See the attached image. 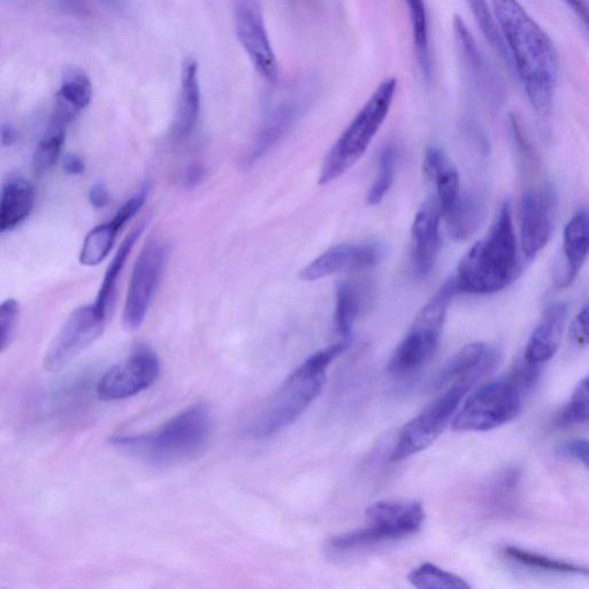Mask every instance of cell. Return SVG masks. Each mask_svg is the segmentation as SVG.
<instances>
[{"mask_svg": "<svg viewBox=\"0 0 589 589\" xmlns=\"http://www.w3.org/2000/svg\"><path fill=\"white\" fill-rule=\"evenodd\" d=\"M91 98L93 86L88 75L80 70L68 71L57 94L52 120L67 127L86 109Z\"/></svg>", "mask_w": 589, "mask_h": 589, "instance_id": "603a6c76", "label": "cell"}, {"mask_svg": "<svg viewBox=\"0 0 589 589\" xmlns=\"http://www.w3.org/2000/svg\"><path fill=\"white\" fill-rule=\"evenodd\" d=\"M18 140V132L11 125H4L0 128V143L4 147H11Z\"/></svg>", "mask_w": 589, "mask_h": 589, "instance_id": "bcb514c9", "label": "cell"}, {"mask_svg": "<svg viewBox=\"0 0 589 589\" xmlns=\"http://www.w3.org/2000/svg\"><path fill=\"white\" fill-rule=\"evenodd\" d=\"M412 586L425 589H469L470 584L454 575L442 570L432 563H424L413 569L408 576Z\"/></svg>", "mask_w": 589, "mask_h": 589, "instance_id": "d6a6232c", "label": "cell"}, {"mask_svg": "<svg viewBox=\"0 0 589 589\" xmlns=\"http://www.w3.org/2000/svg\"><path fill=\"white\" fill-rule=\"evenodd\" d=\"M453 33L458 56H460L465 70L472 79L481 81L487 78L485 63L480 50L461 15H454Z\"/></svg>", "mask_w": 589, "mask_h": 589, "instance_id": "f1b7e54d", "label": "cell"}, {"mask_svg": "<svg viewBox=\"0 0 589 589\" xmlns=\"http://www.w3.org/2000/svg\"><path fill=\"white\" fill-rule=\"evenodd\" d=\"M367 298V289L355 282L343 281L336 288L335 328L343 339H349Z\"/></svg>", "mask_w": 589, "mask_h": 589, "instance_id": "d4e9b609", "label": "cell"}, {"mask_svg": "<svg viewBox=\"0 0 589 589\" xmlns=\"http://www.w3.org/2000/svg\"><path fill=\"white\" fill-rule=\"evenodd\" d=\"M485 205L473 194H461L454 209L446 217L449 232L458 240L468 239L477 231L484 218Z\"/></svg>", "mask_w": 589, "mask_h": 589, "instance_id": "4316f807", "label": "cell"}, {"mask_svg": "<svg viewBox=\"0 0 589 589\" xmlns=\"http://www.w3.org/2000/svg\"><path fill=\"white\" fill-rule=\"evenodd\" d=\"M588 378L579 382L571 400L565 405L560 415L557 416L558 427H570L588 422Z\"/></svg>", "mask_w": 589, "mask_h": 589, "instance_id": "d590c367", "label": "cell"}, {"mask_svg": "<svg viewBox=\"0 0 589 589\" xmlns=\"http://www.w3.org/2000/svg\"><path fill=\"white\" fill-rule=\"evenodd\" d=\"M204 177V168L201 164H191L186 172V182L188 187H195Z\"/></svg>", "mask_w": 589, "mask_h": 589, "instance_id": "ee69618b", "label": "cell"}, {"mask_svg": "<svg viewBox=\"0 0 589 589\" xmlns=\"http://www.w3.org/2000/svg\"><path fill=\"white\" fill-rule=\"evenodd\" d=\"M384 256L377 243L339 244L313 260L300 272L305 281H317L334 274L361 271L376 266Z\"/></svg>", "mask_w": 589, "mask_h": 589, "instance_id": "9a60e30c", "label": "cell"}, {"mask_svg": "<svg viewBox=\"0 0 589 589\" xmlns=\"http://www.w3.org/2000/svg\"><path fill=\"white\" fill-rule=\"evenodd\" d=\"M471 387L454 385L402 427L390 461L401 462L430 447L439 438Z\"/></svg>", "mask_w": 589, "mask_h": 589, "instance_id": "9c48e42d", "label": "cell"}, {"mask_svg": "<svg viewBox=\"0 0 589 589\" xmlns=\"http://www.w3.org/2000/svg\"><path fill=\"white\" fill-rule=\"evenodd\" d=\"M588 213L581 210L566 225L563 237L564 272L556 280L557 286L571 285L586 262L588 256Z\"/></svg>", "mask_w": 589, "mask_h": 589, "instance_id": "7402d4cb", "label": "cell"}, {"mask_svg": "<svg viewBox=\"0 0 589 589\" xmlns=\"http://www.w3.org/2000/svg\"><path fill=\"white\" fill-rule=\"evenodd\" d=\"M19 317V305L15 300L0 304V354L10 346Z\"/></svg>", "mask_w": 589, "mask_h": 589, "instance_id": "74e56055", "label": "cell"}, {"mask_svg": "<svg viewBox=\"0 0 589 589\" xmlns=\"http://www.w3.org/2000/svg\"><path fill=\"white\" fill-rule=\"evenodd\" d=\"M61 6L73 14H86L88 11V0H59Z\"/></svg>", "mask_w": 589, "mask_h": 589, "instance_id": "f6af8a7d", "label": "cell"}, {"mask_svg": "<svg viewBox=\"0 0 589 589\" xmlns=\"http://www.w3.org/2000/svg\"><path fill=\"white\" fill-rule=\"evenodd\" d=\"M497 359L496 350L483 342L468 344L449 358L433 382V389L454 385L472 387L492 369Z\"/></svg>", "mask_w": 589, "mask_h": 589, "instance_id": "2e32d148", "label": "cell"}, {"mask_svg": "<svg viewBox=\"0 0 589 589\" xmlns=\"http://www.w3.org/2000/svg\"><path fill=\"white\" fill-rule=\"evenodd\" d=\"M517 271V237L511 204L504 202L487 235L474 244L458 265L454 287L457 294H494L508 287Z\"/></svg>", "mask_w": 589, "mask_h": 589, "instance_id": "3957f363", "label": "cell"}, {"mask_svg": "<svg viewBox=\"0 0 589 589\" xmlns=\"http://www.w3.org/2000/svg\"><path fill=\"white\" fill-rule=\"evenodd\" d=\"M167 259L166 244L159 239L145 243L137 258L124 309V325L127 330H137L147 317L152 298L162 278Z\"/></svg>", "mask_w": 589, "mask_h": 589, "instance_id": "30bf717a", "label": "cell"}, {"mask_svg": "<svg viewBox=\"0 0 589 589\" xmlns=\"http://www.w3.org/2000/svg\"><path fill=\"white\" fill-rule=\"evenodd\" d=\"M424 171L435 182L438 191L436 202L439 204L442 218L446 217L462 194L460 175L446 152L436 147L426 150Z\"/></svg>", "mask_w": 589, "mask_h": 589, "instance_id": "44dd1931", "label": "cell"}, {"mask_svg": "<svg viewBox=\"0 0 589 589\" xmlns=\"http://www.w3.org/2000/svg\"><path fill=\"white\" fill-rule=\"evenodd\" d=\"M94 304L76 309L53 339L44 356V369L59 372L102 335L106 323Z\"/></svg>", "mask_w": 589, "mask_h": 589, "instance_id": "8fae6325", "label": "cell"}, {"mask_svg": "<svg viewBox=\"0 0 589 589\" xmlns=\"http://www.w3.org/2000/svg\"><path fill=\"white\" fill-rule=\"evenodd\" d=\"M118 233L119 229L112 221L94 228L84 239L80 263L84 266L101 264L110 254Z\"/></svg>", "mask_w": 589, "mask_h": 589, "instance_id": "4dcf8cb0", "label": "cell"}, {"mask_svg": "<svg viewBox=\"0 0 589 589\" xmlns=\"http://www.w3.org/2000/svg\"><path fill=\"white\" fill-rule=\"evenodd\" d=\"M89 202L94 206L95 209L98 210L104 209L105 206L109 204L110 194L103 183H97V185L91 188L89 193Z\"/></svg>", "mask_w": 589, "mask_h": 589, "instance_id": "b9f144b4", "label": "cell"}, {"mask_svg": "<svg viewBox=\"0 0 589 589\" xmlns=\"http://www.w3.org/2000/svg\"><path fill=\"white\" fill-rule=\"evenodd\" d=\"M159 370V359L154 351L137 348L127 361L104 374L97 386L98 399L119 401L140 394L155 384Z\"/></svg>", "mask_w": 589, "mask_h": 589, "instance_id": "4fadbf2b", "label": "cell"}, {"mask_svg": "<svg viewBox=\"0 0 589 589\" xmlns=\"http://www.w3.org/2000/svg\"><path fill=\"white\" fill-rule=\"evenodd\" d=\"M234 18L236 35L256 71L266 81H277L278 59L266 32L259 0H236Z\"/></svg>", "mask_w": 589, "mask_h": 589, "instance_id": "7c38bea8", "label": "cell"}, {"mask_svg": "<svg viewBox=\"0 0 589 589\" xmlns=\"http://www.w3.org/2000/svg\"><path fill=\"white\" fill-rule=\"evenodd\" d=\"M568 304H550L535 326L524 353V359L541 366L552 359L561 346L562 336L568 319Z\"/></svg>", "mask_w": 589, "mask_h": 589, "instance_id": "ac0fdd59", "label": "cell"}, {"mask_svg": "<svg viewBox=\"0 0 589 589\" xmlns=\"http://www.w3.org/2000/svg\"><path fill=\"white\" fill-rule=\"evenodd\" d=\"M149 187L144 186L139 194L130 198L124 205L121 206L116 216L111 220L114 225L119 229L124 227L130 219H132L137 212H139L147 201Z\"/></svg>", "mask_w": 589, "mask_h": 589, "instance_id": "f35d334b", "label": "cell"}, {"mask_svg": "<svg viewBox=\"0 0 589 589\" xmlns=\"http://www.w3.org/2000/svg\"><path fill=\"white\" fill-rule=\"evenodd\" d=\"M441 211L436 200L427 201L418 211L412 225V237L415 241L413 265L418 277L430 274L436 257H438L441 236Z\"/></svg>", "mask_w": 589, "mask_h": 589, "instance_id": "e0dca14e", "label": "cell"}, {"mask_svg": "<svg viewBox=\"0 0 589 589\" xmlns=\"http://www.w3.org/2000/svg\"><path fill=\"white\" fill-rule=\"evenodd\" d=\"M520 473L516 469L503 472L499 478L496 479L492 487L491 499L494 506L506 507L514 499L516 489L518 487Z\"/></svg>", "mask_w": 589, "mask_h": 589, "instance_id": "8d00e7d4", "label": "cell"}, {"mask_svg": "<svg viewBox=\"0 0 589 589\" xmlns=\"http://www.w3.org/2000/svg\"><path fill=\"white\" fill-rule=\"evenodd\" d=\"M36 201L32 182L12 174L0 190V234L24 223L32 213Z\"/></svg>", "mask_w": 589, "mask_h": 589, "instance_id": "ffe728a7", "label": "cell"}, {"mask_svg": "<svg viewBox=\"0 0 589 589\" xmlns=\"http://www.w3.org/2000/svg\"><path fill=\"white\" fill-rule=\"evenodd\" d=\"M493 12L527 99L535 112L553 109L560 57L550 36L519 0H491Z\"/></svg>", "mask_w": 589, "mask_h": 589, "instance_id": "6da1fadb", "label": "cell"}, {"mask_svg": "<svg viewBox=\"0 0 589 589\" xmlns=\"http://www.w3.org/2000/svg\"><path fill=\"white\" fill-rule=\"evenodd\" d=\"M453 279L447 281L438 293L419 311L415 321L394 351L388 371L394 376H407L422 369L439 347L448 308L456 295Z\"/></svg>", "mask_w": 589, "mask_h": 589, "instance_id": "8992f818", "label": "cell"}, {"mask_svg": "<svg viewBox=\"0 0 589 589\" xmlns=\"http://www.w3.org/2000/svg\"><path fill=\"white\" fill-rule=\"evenodd\" d=\"M566 5L570 7V9L575 12L577 17L584 22V25L587 26L588 21V14H587V7L583 0H562Z\"/></svg>", "mask_w": 589, "mask_h": 589, "instance_id": "7dc6e473", "label": "cell"}, {"mask_svg": "<svg viewBox=\"0 0 589 589\" xmlns=\"http://www.w3.org/2000/svg\"><path fill=\"white\" fill-rule=\"evenodd\" d=\"M525 392L509 374L479 387L454 418V431L487 432L514 420L522 410Z\"/></svg>", "mask_w": 589, "mask_h": 589, "instance_id": "ba28073f", "label": "cell"}, {"mask_svg": "<svg viewBox=\"0 0 589 589\" xmlns=\"http://www.w3.org/2000/svg\"><path fill=\"white\" fill-rule=\"evenodd\" d=\"M145 224L140 225L132 233H130L124 242H122L116 256H114L112 263L107 269L102 287L99 289L97 300L94 307L99 313L107 317L109 311L113 307L114 300H116L118 281L122 270L126 265L127 259L132 252L135 243L140 239L144 231Z\"/></svg>", "mask_w": 589, "mask_h": 589, "instance_id": "484cf974", "label": "cell"}, {"mask_svg": "<svg viewBox=\"0 0 589 589\" xmlns=\"http://www.w3.org/2000/svg\"><path fill=\"white\" fill-rule=\"evenodd\" d=\"M63 165L66 173L71 175H81L84 173V170H86L83 159L75 154L67 155L64 158Z\"/></svg>", "mask_w": 589, "mask_h": 589, "instance_id": "7bdbcfd3", "label": "cell"}, {"mask_svg": "<svg viewBox=\"0 0 589 589\" xmlns=\"http://www.w3.org/2000/svg\"><path fill=\"white\" fill-rule=\"evenodd\" d=\"M66 126L51 120L47 132L37 144L33 158V167L37 175H42L51 170L58 162L63 150L66 136Z\"/></svg>", "mask_w": 589, "mask_h": 589, "instance_id": "f546056e", "label": "cell"}, {"mask_svg": "<svg viewBox=\"0 0 589 589\" xmlns=\"http://www.w3.org/2000/svg\"><path fill=\"white\" fill-rule=\"evenodd\" d=\"M201 103L198 64L194 58H187L182 64L180 97L172 127L175 140H186L194 133L200 119Z\"/></svg>", "mask_w": 589, "mask_h": 589, "instance_id": "d6986e66", "label": "cell"}, {"mask_svg": "<svg viewBox=\"0 0 589 589\" xmlns=\"http://www.w3.org/2000/svg\"><path fill=\"white\" fill-rule=\"evenodd\" d=\"M404 2L409 9L413 47H415L418 65L425 79L428 80L432 73V61L425 0H404Z\"/></svg>", "mask_w": 589, "mask_h": 589, "instance_id": "83f0119b", "label": "cell"}, {"mask_svg": "<svg viewBox=\"0 0 589 589\" xmlns=\"http://www.w3.org/2000/svg\"><path fill=\"white\" fill-rule=\"evenodd\" d=\"M506 554L511 560L524 566H529V568L532 569L566 573V575L588 576V569L586 566L554 560V558H550L546 555L529 552V550L520 549L518 547L506 548Z\"/></svg>", "mask_w": 589, "mask_h": 589, "instance_id": "836d02e7", "label": "cell"}, {"mask_svg": "<svg viewBox=\"0 0 589 589\" xmlns=\"http://www.w3.org/2000/svg\"><path fill=\"white\" fill-rule=\"evenodd\" d=\"M570 341L577 348H584L588 343V307L578 313L570 327Z\"/></svg>", "mask_w": 589, "mask_h": 589, "instance_id": "60d3db41", "label": "cell"}, {"mask_svg": "<svg viewBox=\"0 0 589 589\" xmlns=\"http://www.w3.org/2000/svg\"><path fill=\"white\" fill-rule=\"evenodd\" d=\"M297 106L283 103L271 112L264 122L247 156V164L252 165L277 144L296 117Z\"/></svg>", "mask_w": 589, "mask_h": 589, "instance_id": "cb8c5ba5", "label": "cell"}, {"mask_svg": "<svg viewBox=\"0 0 589 589\" xmlns=\"http://www.w3.org/2000/svg\"><path fill=\"white\" fill-rule=\"evenodd\" d=\"M465 3L468 4L473 18L487 42L511 66L506 43H504L494 12L489 7L487 0H465Z\"/></svg>", "mask_w": 589, "mask_h": 589, "instance_id": "1f68e13d", "label": "cell"}, {"mask_svg": "<svg viewBox=\"0 0 589 589\" xmlns=\"http://www.w3.org/2000/svg\"><path fill=\"white\" fill-rule=\"evenodd\" d=\"M396 164L397 151L393 144H386L380 151L378 177L367 195L370 205H378L384 201L394 183Z\"/></svg>", "mask_w": 589, "mask_h": 589, "instance_id": "e575fe53", "label": "cell"}, {"mask_svg": "<svg viewBox=\"0 0 589 589\" xmlns=\"http://www.w3.org/2000/svg\"><path fill=\"white\" fill-rule=\"evenodd\" d=\"M364 529L338 535L331 540L335 550H346L400 540L422 529L425 511L417 501H381L366 510Z\"/></svg>", "mask_w": 589, "mask_h": 589, "instance_id": "52a82bcc", "label": "cell"}, {"mask_svg": "<svg viewBox=\"0 0 589 589\" xmlns=\"http://www.w3.org/2000/svg\"><path fill=\"white\" fill-rule=\"evenodd\" d=\"M397 84L395 78H388L374 90L369 101L328 152L320 171V185L340 178L363 157L392 109Z\"/></svg>", "mask_w": 589, "mask_h": 589, "instance_id": "5b68a950", "label": "cell"}, {"mask_svg": "<svg viewBox=\"0 0 589 589\" xmlns=\"http://www.w3.org/2000/svg\"><path fill=\"white\" fill-rule=\"evenodd\" d=\"M554 198L547 189H527L519 204L520 246L532 259L547 246L553 231Z\"/></svg>", "mask_w": 589, "mask_h": 589, "instance_id": "5bb4252c", "label": "cell"}, {"mask_svg": "<svg viewBox=\"0 0 589 589\" xmlns=\"http://www.w3.org/2000/svg\"><path fill=\"white\" fill-rule=\"evenodd\" d=\"M349 339L318 351L290 374L281 387L262 405L249 424L257 438H266L294 424L325 385L328 366L349 347Z\"/></svg>", "mask_w": 589, "mask_h": 589, "instance_id": "277c9868", "label": "cell"}, {"mask_svg": "<svg viewBox=\"0 0 589 589\" xmlns=\"http://www.w3.org/2000/svg\"><path fill=\"white\" fill-rule=\"evenodd\" d=\"M212 415L208 405L197 403L149 433L114 435L110 442L124 453L155 468L194 460L208 445Z\"/></svg>", "mask_w": 589, "mask_h": 589, "instance_id": "7a4b0ae2", "label": "cell"}, {"mask_svg": "<svg viewBox=\"0 0 589 589\" xmlns=\"http://www.w3.org/2000/svg\"><path fill=\"white\" fill-rule=\"evenodd\" d=\"M555 453L563 457L573 458V460L583 463L586 468L588 466L587 440H573L560 443L555 448Z\"/></svg>", "mask_w": 589, "mask_h": 589, "instance_id": "ab89813d", "label": "cell"}]
</instances>
